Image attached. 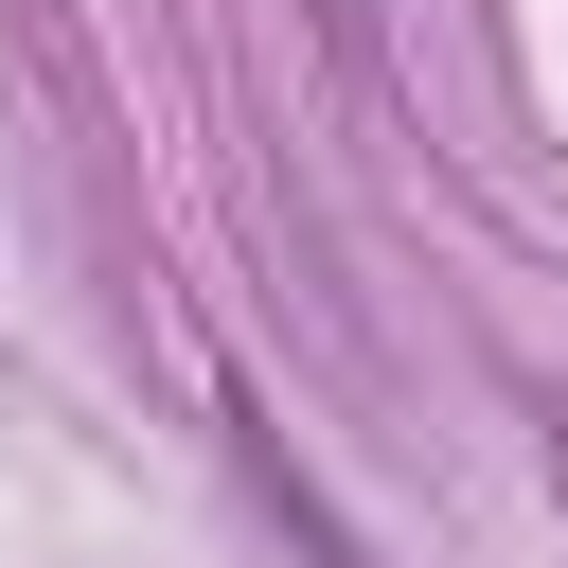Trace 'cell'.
Returning <instances> with one entry per match:
<instances>
[{
  "instance_id": "obj_1",
  "label": "cell",
  "mask_w": 568,
  "mask_h": 568,
  "mask_svg": "<svg viewBox=\"0 0 568 568\" xmlns=\"http://www.w3.org/2000/svg\"><path fill=\"white\" fill-rule=\"evenodd\" d=\"M213 426H231V462L266 479V515H302V550H320V568H373V532H355V515H337V497H320V479L284 462V426H266L248 390H213Z\"/></svg>"
},
{
  "instance_id": "obj_2",
  "label": "cell",
  "mask_w": 568,
  "mask_h": 568,
  "mask_svg": "<svg viewBox=\"0 0 568 568\" xmlns=\"http://www.w3.org/2000/svg\"><path fill=\"white\" fill-rule=\"evenodd\" d=\"M550 497H568V408H550Z\"/></svg>"
},
{
  "instance_id": "obj_3",
  "label": "cell",
  "mask_w": 568,
  "mask_h": 568,
  "mask_svg": "<svg viewBox=\"0 0 568 568\" xmlns=\"http://www.w3.org/2000/svg\"><path fill=\"white\" fill-rule=\"evenodd\" d=\"M320 18H337V53H355V0H320Z\"/></svg>"
}]
</instances>
